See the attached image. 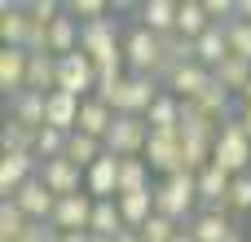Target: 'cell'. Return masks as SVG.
<instances>
[{
  "mask_svg": "<svg viewBox=\"0 0 251 242\" xmlns=\"http://www.w3.org/2000/svg\"><path fill=\"white\" fill-rule=\"evenodd\" d=\"M66 13H71L75 22H79V18H84V22H97V18H106V0H71Z\"/></svg>",
  "mask_w": 251,
  "mask_h": 242,
  "instance_id": "8d00e7d4",
  "label": "cell"
},
{
  "mask_svg": "<svg viewBox=\"0 0 251 242\" xmlns=\"http://www.w3.org/2000/svg\"><path fill=\"white\" fill-rule=\"evenodd\" d=\"M146 163L150 172H163V176H181V128L176 132H150V145H146Z\"/></svg>",
  "mask_w": 251,
  "mask_h": 242,
  "instance_id": "ba28073f",
  "label": "cell"
},
{
  "mask_svg": "<svg viewBox=\"0 0 251 242\" xmlns=\"http://www.w3.org/2000/svg\"><path fill=\"white\" fill-rule=\"evenodd\" d=\"M150 145V123L141 115H115V128L106 132V154L115 159H137Z\"/></svg>",
  "mask_w": 251,
  "mask_h": 242,
  "instance_id": "5b68a950",
  "label": "cell"
},
{
  "mask_svg": "<svg viewBox=\"0 0 251 242\" xmlns=\"http://www.w3.org/2000/svg\"><path fill=\"white\" fill-rule=\"evenodd\" d=\"M9 242H57V229L53 225H31L26 234H18V238H9Z\"/></svg>",
  "mask_w": 251,
  "mask_h": 242,
  "instance_id": "f35d334b",
  "label": "cell"
},
{
  "mask_svg": "<svg viewBox=\"0 0 251 242\" xmlns=\"http://www.w3.org/2000/svg\"><path fill=\"white\" fill-rule=\"evenodd\" d=\"M216 168H225L229 176H247L251 163V137L243 128V119H225L221 123V137H216V154H212Z\"/></svg>",
  "mask_w": 251,
  "mask_h": 242,
  "instance_id": "3957f363",
  "label": "cell"
},
{
  "mask_svg": "<svg viewBox=\"0 0 251 242\" xmlns=\"http://www.w3.org/2000/svg\"><path fill=\"white\" fill-rule=\"evenodd\" d=\"M115 242H146V238H141V229H124Z\"/></svg>",
  "mask_w": 251,
  "mask_h": 242,
  "instance_id": "60d3db41",
  "label": "cell"
},
{
  "mask_svg": "<svg viewBox=\"0 0 251 242\" xmlns=\"http://www.w3.org/2000/svg\"><path fill=\"white\" fill-rule=\"evenodd\" d=\"M229 212H251V172L247 176H234V185H229Z\"/></svg>",
  "mask_w": 251,
  "mask_h": 242,
  "instance_id": "74e56055",
  "label": "cell"
},
{
  "mask_svg": "<svg viewBox=\"0 0 251 242\" xmlns=\"http://www.w3.org/2000/svg\"><path fill=\"white\" fill-rule=\"evenodd\" d=\"M176 13H181L176 0H146V4L137 9L141 26L154 31V35H172V31H176Z\"/></svg>",
  "mask_w": 251,
  "mask_h": 242,
  "instance_id": "ac0fdd59",
  "label": "cell"
},
{
  "mask_svg": "<svg viewBox=\"0 0 251 242\" xmlns=\"http://www.w3.org/2000/svg\"><path fill=\"white\" fill-rule=\"evenodd\" d=\"M176 234H181V225H176V220H168V216H159V212L141 225V238H146V242H172Z\"/></svg>",
  "mask_w": 251,
  "mask_h": 242,
  "instance_id": "d590c367",
  "label": "cell"
},
{
  "mask_svg": "<svg viewBox=\"0 0 251 242\" xmlns=\"http://www.w3.org/2000/svg\"><path fill=\"white\" fill-rule=\"evenodd\" d=\"M106 154V145L97 141V137H84V132H71V141H66V159L79 168V172H88L97 159Z\"/></svg>",
  "mask_w": 251,
  "mask_h": 242,
  "instance_id": "f1b7e54d",
  "label": "cell"
},
{
  "mask_svg": "<svg viewBox=\"0 0 251 242\" xmlns=\"http://www.w3.org/2000/svg\"><path fill=\"white\" fill-rule=\"evenodd\" d=\"M0 35H4V48H26V40H31V9L4 4L0 9Z\"/></svg>",
  "mask_w": 251,
  "mask_h": 242,
  "instance_id": "d6986e66",
  "label": "cell"
},
{
  "mask_svg": "<svg viewBox=\"0 0 251 242\" xmlns=\"http://www.w3.org/2000/svg\"><path fill=\"white\" fill-rule=\"evenodd\" d=\"M225 35H229V53H234L238 62H251V22L247 18L225 22Z\"/></svg>",
  "mask_w": 251,
  "mask_h": 242,
  "instance_id": "e575fe53",
  "label": "cell"
},
{
  "mask_svg": "<svg viewBox=\"0 0 251 242\" xmlns=\"http://www.w3.org/2000/svg\"><path fill=\"white\" fill-rule=\"evenodd\" d=\"M115 128V110L101 101V97H88L84 101V110H79V128L75 132H84V137H97L101 145H106V132Z\"/></svg>",
  "mask_w": 251,
  "mask_h": 242,
  "instance_id": "ffe728a7",
  "label": "cell"
},
{
  "mask_svg": "<svg viewBox=\"0 0 251 242\" xmlns=\"http://www.w3.org/2000/svg\"><path fill=\"white\" fill-rule=\"evenodd\" d=\"M57 242H93L88 229H79V234H57Z\"/></svg>",
  "mask_w": 251,
  "mask_h": 242,
  "instance_id": "ab89813d",
  "label": "cell"
},
{
  "mask_svg": "<svg viewBox=\"0 0 251 242\" xmlns=\"http://www.w3.org/2000/svg\"><path fill=\"white\" fill-rule=\"evenodd\" d=\"M194 203H199V176H190V172L163 176V181L154 185V212L168 216V220H176V225L194 212Z\"/></svg>",
  "mask_w": 251,
  "mask_h": 242,
  "instance_id": "7a4b0ae2",
  "label": "cell"
},
{
  "mask_svg": "<svg viewBox=\"0 0 251 242\" xmlns=\"http://www.w3.org/2000/svg\"><path fill=\"white\" fill-rule=\"evenodd\" d=\"M172 242H194V234H190V229H181V234H176Z\"/></svg>",
  "mask_w": 251,
  "mask_h": 242,
  "instance_id": "ee69618b",
  "label": "cell"
},
{
  "mask_svg": "<svg viewBox=\"0 0 251 242\" xmlns=\"http://www.w3.org/2000/svg\"><path fill=\"white\" fill-rule=\"evenodd\" d=\"M115 203H119V212H124V225H128V229H141V225L154 216V190L124 194V198H115Z\"/></svg>",
  "mask_w": 251,
  "mask_h": 242,
  "instance_id": "83f0119b",
  "label": "cell"
},
{
  "mask_svg": "<svg viewBox=\"0 0 251 242\" xmlns=\"http://www.w3.org/2000/svg\"><path fill=\"white\" fill-rule=\"evenodd\" d=\"M146 123H150V132H176L181 128V97L159 93L154 106H150V115H146Z\"/></svg>",
  "mask_w": 251,
  "mask_h": 242,
  "instance_id": "603a6c76",
  "label": "cell"
},
{
  "mask_svg": "<svg viewBox=\"0 0 251 242\" xmlns=\"http://www.w3.org/2000/svg\"><path fill=\"white\" fill-rule=\"evenodd\" d=\"M93 207H97V198H88V194H71V198H57V207H53V229L57 234H79V229H88L93 225Z\"/></svg>",
  "mask_w": 251,
  "mask_h": 242,
  "instance_id": "9c48e42d",
  "label": "cell"
},
{
  "mask_svg": "<svg viewBox=\"0 0 251 242\" xmlns=\"http://www.w3.org/2000/svg\"><path fill=\"white\" fill-rule=\"evenodd\" d=\"M212 75H216V84H221V88H229V93H238V97H243V93H247V84H251V62L229 57V62H221Z\"/></svg>",
  "mask_w": 251,
  "mask_h": 242,
  "instance_id": "4dcf8cb0",
  "label": "cell"
},
{
  "mask_svg": "<svg viewBox=\"0 0 251 242\" xmlns=\"http://www.w3.org/2000/svg\"><path fill=\"white\" fill-rule=\"evenodd\" d=\"M35 128H26V123H18L13 115H9V123H4V132H0V145H4V154H35Z\"/></svg>",
  "mask_w": 251,
  "mask_h": 242,
  "instance_id": "f546056e",
  "label": "cell"
},
{
  "mask_svg": "<svg viewBox=\"0 0 251 242\" xmlns=\"http://www.w3.org/2000/svg\"><path fill=\"white\" fill-rule=\"evenodd\" d=\"M243 101H251V84H247V93H243Z\"/></svg>",
  "mask_w": 251,
  "mask_h": 242,
  "instance_id": "f6af8a7d",
  "label": "cell"
},
{
  "mask_svg": "<svg viewBox=\"0 0 251 242\" xmlns=\"http://www.w3.org/2000/svg\"><path fill=\"white\" fill-rule=\"evenodd\" d=\"M57 88V57L53 53H31V66H26V93H53Z\"/></svg>",
  "mask_w": 251,
  "mask_h": 242,
  "instance_id": "7402d4cb",
  "label": "cell"
},
{
  "mask_svg": "<svg viewBox=\"0 0 251 242\" xmlns=\"http://www.w3.org/2000/svg\"><path fill=\"white\" fill-rule=\"evenodd\" d=\"M40 181H44V190H49L53 198L84 194V190H79V185H84V172H79L71 159H49V163H40Z\"/></svg>",
  "mask_w": 251,
  "mask_h": 242,
  "instance_id": "30bf717a",
  "label": "cell"
},
{
  "mask_svg": "<svg viewBox=\"0 0 251 242\" xmlns=\"http://www.w3.org/2000/svg\"><path fill=\"white\" fill-rule=\"evenodd\" d=\"M229 185H234V176L225 172V168H207V172H199V198L207 203V212H225L229 207Z\"/></svg>",
  "mask_w": 251,
  "mask_h": 242,
  "instance_id": "e0dca14e",
  "label": "cell"
},
{
  "mask_svg": "<svg viewBox=\"0 0 251 242\" xmlns=\"http://www.w3.org/2000/svg\"><path fill=\"white\" fill-rule=\"evenodd\" d=\"M141 190H150V163H146V154L119 159V198L124 194H141Z\"/></svg>",
  "mask_w": 251,
  "mask_h": 242,
  "instance_id": "4316f807",
  "label": "cell"
},
{
  "mask_svg": "<svg viewBox=\"0 0 251 242\" xmlns=\"http://www.w3.org/2000/svg\"><path fill=\"white\" fill-rule=\"evenodd\" d=\"M44 93H22V97H13V119L18 123H26V128H44Z\"/></svg>",
  "mask_w": 251,
  "mask_h": 242,
  "instance_id": "1f68e13d",
  "label": "cell"
},
{
  "mask_svg": "<svg viewBox=\"0 0 251 242\" xmlns=\"http://www.w3.org/2000/svg\"><path fill=\"white\" fill-rule=\"evenodd\" d=\"M238 18H247V22H251V0H238Z\"/></svg>",
  "mask_w": 251,
  "mask_h": 242,
  "instance_id": "7bdbcfd3",
  "label": "cell"
},
{
  "mask_svg": "<svg viewBox=\"0 0 251 242\" xmlns=\"http://www.w3.org/2000/svg\"><path fill=\"white\" fill-rule=\"evenodd\" d=\"M212 71L203 66V62H185V66H176V75L168 79V93L172 97H181V101H199L207 88H212Z\"/></svg>",
  "mask_w": 251,
  "mask_h": 242,
  "instance_id": "7c38bea8",
  "label": "cell"
},
{
  "mask_svg": "<svg viewBox=\"0 0 251 242\" xmlns=\"http://www.w3.org/2000/svg\"><path fill=\"white\" fill-rule=\"evenodd\" d=\"M194 57H199L207 71H216L221 62H229V57H234V53H229V35H225V26H221V22H216L207 35H199V40H194Z\"/></svg>",
  "mask_w": 251,
  "mask_h": 242,
  "instance_id": "44dd1931",
  "label": "cell"
},
{
  "mask_svg": "<svg viewBox=\"0 0 251 242\" xmlns=\"http://www.w3.org/2000/svg\"><path fill=\"white\" fill-rule=\"evenodd\" d=\"M238 119H243V128H247V137H251V101H243V110H238Z\"/></svg>",
  "mask_w": 251,
  "mask_h": 242,
  "instance_id": "b9f144b4",
  "label": "cell"
},
{
  "mask_svg": "<svg viewBox=\"0 0 251 242\" xmlns=\"http://www.w3.org/2000/svg\"><path fill=\"white\" fill-rule=\"evenodd\" d=\"M26 229H31V220L22 216V207H18L13 198H4V203H0V242L18 238V234H26Z\"/></svg>",
  "mask_w": 251,
  "mask_h": 242,
  "instance_id": "836d02e7",
  "label": "cell"
},
{
  "mask_svg": "<svg viewBox=\"0 0 251 242\" xmlns=\"http://www.w3.org/2000/svg\"><path fill=\"white\" fill-rule=\"evenodd\" d=\"M84 194L97 198V203L119 198V159H115V154H101V159L84 172Z\"/></svg>",
  "mask_w": 251,
  "mask_h": 242,
  "instance_id": "8fae6325",
  "label": "cell"
},
{
  "mask_svg": "<svg viewBox=\"0 0 251 242\" xmlns=\"http://www.w3.org/2000/svg\"><path fill=\"white\" fill-rule=\"evenodd\" d=\"M79 110H84V101L79 97H71V93H62V88H53L49 93V101H44V128H57V132H75L79 128Z\"/></svg>",
  "mask_w": 251,
  "mask_h": 242,
  "instance_id": "4fadbf2b",
  "label": "cell"
},
{
  "mask_svg": "<svg viewBox=\"0 0 251 242\" xmlns=\"http://www.w3.org/2000/svg\"><path fill=\"white\" fill-rule=\"evenodd\" d=\"M124 62L132 66V75H150V79H154V71H159V62H163V40L137 22V26L124 35Z\"/></svg>",
  "mask_w": 251,
  "mask_h": 242,
  "instance_id": "8992f818",
  "label": "cell"
},
{
  "mask_svg": "<svg viewBox=\"0 0 251 242\" xmlns=\"http://www.w3.org/2000/svg\"><path fill=\"white\" fill-rule=\"evenodd\" d=\"M40 176V159L35 154H4L0 159V194L4 198H13L26 181H35Z\"/></svg>",
  "mask_w": 251,
  "mask_h": 242,
  "instance_id": "9a60e30c",
  "label": "cell"
},
{
  "mask_svg": "<svg viewBox=\"0 0 251 242\" xmlns=\"http://www.w3.org/2000/svg\"><path fill=\"white\" fill-rule=\"evenodd\" d=\"M57 88L71 93V97H79V101L97 97V62H93L88 53H66V57H57Z\"/></svg>",
  "mask_w": 251,
  "mask_h": 242,
  "instance_id": "277c9868",
  "label": "cell"
},
{
  "mask_svg": "<svg viewBox=\"0 0 251 242\" xmlns=\"http://www.w3.org/2000/svg\"><path fill=\"white\" fill-rule=\"evenodd\" d=\"M124 229H128V225H124V212H119V203H115V198L93 207V225H88V234H93V238H110V242H115Z\"/></svg>",
  "mask_w": 251,
  "mask_h": 242,
  "instance_id": "484cf974",
  "label": "cell"
},
{
  "mask_svg": "<svg viewBox=\"0 0 251 242\" xmlns=\"http://www.w3.org/2000/svg\"><path fill=\"white\" fill-rule=\"evenodd\" d=\"M185 229L194 234V242H229V234H234V225L225 220V212H203Z\"/></svg>",
  "mask_w": 251,
  "mask_h": 242,
  "instance_id": "cb8c5ba5",
  "label": "cell"
},
{
  "mask_svg": "<svg viewBox=\"0 0 251 242\" xmlns=\"http://www.w3.org/2000/svg\"><path fill=\"white\" fill-rule=\"evenodd\" d=\"M13 203L22 207V216H26L31 225H49V220H53V207H57V198L44 190V181H40V176H35V181H26V185L13 194Z\"/></svg>",
  "mask_w": 251,
  "mask_h": 242,
  "instance_id": "5bb4252c",
  "label": "cell"
},
{
  "mask_svg": "<svg viewBox=\"0 0 251 242\" xmlns=\"http://www.w3.org/2000/svg\"><path fill=\"white\" fill-rule=\"evenodd\" d=\"M26 66H31V48H4L0 53V88L9 97L26 93Z\"/></svg>",
  "mask_w": 251,
  "mask_h": 242,
  "instance_id": "2e32d148",
  "label": "cell"
},
{
  "mask_svg": "<svg viewBox=\"0 0 251 242\" xmlns=\"http://www.w3.org/2000/svg\"><path fill=\"white\" fill-rule=\"evenodd\" d=\"M79 53H88L97 66H101V62L124 57V44H119V22H115V18L84 22V31H79Z\"/></svg>",
  "mask_w": 251,
  "mask_h": 242,
  "instance_id": "52a82bcc",
  "label": "cell"
},
{
  "mask_svg": "<svg viewBox=\"0 0 251 242\" xmlns=\"http://www.w3.org/2000/svg\"><path fill=\"white\" fill-rule=\"evenodd\" d=\"M66 132H57V128H40V137H35V159L40 163H49V159H66Z\"/></svg>",
  "mask_w": 251,
  "mask_h": 242,
  "instance_id": "d6a6232c",
  "label": "cell"
},
{
  "mask_svg": "<svg viewBox=\"0 0 251 242\" xmlns=\"http://www.w3.org/2000/svg\"><path fill=\"white\" fill-rule=\"evenodd\" d=\"M216 22H212V13L203 9V0H185L181 4V13H176V31L185 35V40H199V35H207Z\"/></svg>",
  "mask_w": 251,
  "mask_h": 242,
  "instance_id": "d4e9b609",
  "label": "cell"
},
{
  "mask_svg": "<svg viewBox=\"0 0 251 242\" xmlns=\"http://www.w3.org/2000/svg\"><path fill=\"white\" fill-rule=\"evenodd\" d=\"M163 88L150 79V75H128L124 84H115V88H101L97 97L115 110V115H150V106H154V97H159Z\"/></svg>",
  "mask_w": 251,
  "mask_h": 242,
  "instance_id": "6da1fadb",
  "label": "cell"
}]
</instances>
